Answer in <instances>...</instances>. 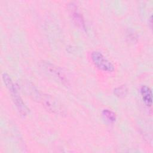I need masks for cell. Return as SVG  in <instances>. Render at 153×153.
<instances>
[{"label": "cell", "mask_w": 153, "mask_h": 153, "mask_svg": "<svg viewBox=\"0 0 153 153\" xmlns=\"http://www.w3.org/2000/svg\"><path fill=\"white\" fill-rule=\"evenodd\" d=\"M26 86L27 87V91L30 96H32L35 100L40 102L47 111L56 114L62 111L60 106L53 98L47 94L40 93L38 90L33 87V85L30 87L31 85L29 84H26Z\"/></svg>", "instance_id": "6da1fadb"}, {"label": "cell", "mask_w": 153, "mask_h": 153, "mask_svg": "<svg viewBox=\"0 0 153 153\" xmlns=\"http://www.w3.org/2000/svg\"><path fill=\"white\" fill-rule=\"evenodd\" d=\"M2 77L7 88L10 93L12 99L19 113L23 116L26 115L28 112V109L20 97V94L10 76L8 74L4 72L2 74Z\"/></svg>", "instance_id": "7a4b0ae2"}, {"label": "cell", "mask_w": 153, "mask_h": 153, "mask_svg": "<svg viewBox=\"0 0 153 153\" xmlns=\"http://www.w3.org/2000/svg\"><path fill=\"white\" fill-rule=\"evenodd\" d=\"M91 59L94 65L99 69L109 72L114 71V66L101 53L97 51H93Z\"/></svg>", "instance_id": "3957f363"}, {"label": "cell", "mask_w": 153, "mask_h": 153, "mask_svg": "<svg viewBox=\"0 0 153 153\" xmlns=\"http://www.w3.org/2000/svg\"><path fill=\"white\" fill-rule=\"evenodd\" d=\"M69 14L74 23L81 29H85V21L82 14L79 10L78 6L74 2H71L68 5Z\"/></svg>", "instance_id": "277c9868"}, {"label": "cell", "mask_w": 153, "mask_h": 153, "mask_svg": "<svg viewBox=\"0 0 153 153\" xmlns=\"http://www.w3.org/2000/svg\"><path fill=\"white\" fill-rule=\"evenodd\" d=\"M140 91L144 103L147 106L151 107L152 103V93L151 88L146 85H142Z\"/></svg>", "instance_id": "5b68a950"}, {"label": "cell", "mask_w": 153, "mask_h": 153, "mask_svg": "<svg viewBox=\"0 0 153 153\" xmlns=\"http://www.w3.org/2000/svg\"><path fill=\"white\" fill-rule=\"evenodd\" d=\"M45 68L47 69V71H49V72L51 73L54 75H55L56 77H57L59 79H60L63 82H67L66 81V78L63 73L57 67L54 66L53 65L50 63H46L44 66Z\"/></svg>", "instance_id": "8992f818"}, {"label": "cell", "mask_w": 153, "mask_h": 153, "mask_svg": "<svg viewBox=\"0 0 153 153\" xmlns=\"http://www.w3.org/2000/svg\"><path fill=\"white\" fill-rule=\"evenodd\" d=\"M102 115L105 117V118L106 119V120L111 123H113L116 120L115 114L109 109H104L102 112Z\"/></svg>", "instance_id": "52a82bcc"}, {"label": "cell", "mask_w": 153, "mask_h": 153, "mask_svg": "<svg viewBox=\"0 0 153 153\" xmlns=\"http://www.w3.org/2000/svg\"><path fill=\"white\" fill-rule=\"evenodd\" d=\"M127 89L125 85L120 86L114 90V94L117 96L120 97H124V96H126V94H127Z\"/></svg>", "instance_id": "ba28073f"}, {"label": "cell", "mask_w": 153, "mask_h": 153, "mask_svg": "<svg viewBox=\"0 0 153 153\" xmlns=\"http://www.w3.org/2000/svg\"><path fill=\"white\" fill-rule=\"evenodd\" d=\"M152 16L150 17V19H149V25H150V26H151V28L152 27Z\"/></svg>", "instance_id": "9c48e42d"}]
</instances>
